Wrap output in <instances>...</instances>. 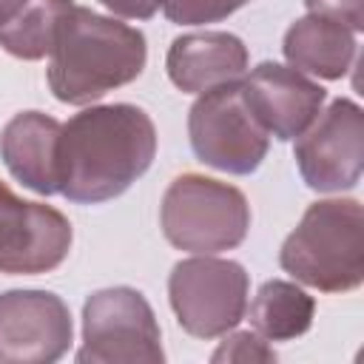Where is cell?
<instances>
[{"label":"cell","instance_id":"cell-1","mask_svg":"<svg viewBox=\"0 0 364 364\" xmlns=\"http://www.w3.org/2000/svg\"><path fill=\"white\" fill-rule=\"evenodd\" d=\"M156 156L154 119L131 102L91 105L60 131V193L100 205L125 193Z\"/></svg>","mask_w":364,"mask_h":364},{"label":"cell","instance_id":"cell-2","mask_svg":"<svg viewBox=\"0 0 364 364\" xmlns=\"http://www.w3.org/2000/svg\"><path fill=\"white\" fill-rule=\"evenodd\" d=\"M145 63L148 43L139 28L71 6L48 54V88L60 102L88 105L134 82Z\"/></svg>","mask_w":364,"mask_h":364},{"label":"cell","instance_id":"cell-3","mask_svg":"<svg viewBox=\"0 0 364 364\" xmlns=\"http://www.w3.org/2000/svg\"><path fill=\"white\" fill-rule=\"evenodd\" d=\"M279 264L296 282L321 293H350L364 282V210L358 199H318L279 250Z\"/></svg>","mask_w":364,"mask_h":364},{"label":"cell","instance_id":"cell-4","mask_svg":"<svg viewBox=\"0 0 364 364\" xmlns=\"http://www.w3.org/2000/svg\"><path fill=\"white\" fill-rule=\"evenodd\" d=\"M159 225L165 239L188 253H222L245 242L250 230L247 196L213 176L182 173L162 196Z\"/></svg>","mask_w":364,"mask_h":364},{"label":"cell","instance_id":"cell-5","mask_svg":"<svg viewBox=\"0 0 364 364\" xmlns=\"http://www.w3.org/2000/svg\"><path fill=\"white\" fill-rule=\"evenodd\" d=\"M250 279L233 259L196 253L173 264L168 301L179 327L193 338H219L245 318Z\"/></svg>","mask_w":364,"mask_h":364},{"label":"cell","instance_id":"cell-6","mask_svg":"<svg viewBox=\"0 0 364 364\" xmlns=\"http://www.w3.org/2000/svg\"><path fill=\"white\" fill-rule=\"evenodd\" d=\"M80 364L119 361H165L162 330L148 299L134 287H102L82 304V347Z\"/></svg>","mask_w":364,"mask_h":364},{"label":"cell","instance_id":"cell-7","mask_svg":"<svg viewBox=\"0 0 364 364\" xmlns=\"http://www.w3.org/2000/svg\"><path fill=\"white\" fill-rule=\"evenodd\" d=\"M188 139L199 162L233 173H253L270 148V134L245 102L242 82L199 94L188 114Z\"/></svg>","mask_w":364,"mask_h":364},{"label":"cell","instance_id":"cell-8","mask_svg":"<svg viewBox=\"0 0 364 364\" xmlns=\"http://www.w3.org/2000/svg\"><path fill=\"white\" fill-rule=\"evenodd\" d=\"M299 173L318 193L353 191L364 168V114L361 105L338 97L296 136Z\"/></svg>","mask_w":364,"mask_h":364},{"label":"cell","instance_id":"cell-9","mask_svg":"<svg viewBox=\"0 0 364 364\" xmlns=\"http://www.w3.org/2000/svg\"><path fill=\"white\" fill-rule=\"evenodd\" d=\"M74 230L51 205L20 199L0 179V273L40 276L60 267L71 250Z\"/></svg>","mask_w":364,"mask_h":364},{"label":"cell","instance_id":"cell-10","mask_svg":"<svg viewBox=\"0 0 364 364\" xmlns=\"http://www.w3.org/2000/svg\"><path fill=\"white\" fill-rule=\"evenodd\" d=\"M71 341V310L57 293H0V364H51L68 353Z\"/></svg>","mask_w":364,"mask_h":364},{"label":"cell","instance_id":"cell-11","mask_svg":"<svg viewBox=\"0 0 364 364\" xmlns=\"http://www.w3.org/2000/svg\"><path fill=\"white\" fill-rule=\"evenodd\" d=\"M245 102L264 131L276 139H296L321 111L327 91L293 65L273 60L259 63L242 80Z\"/></svg>","mask_w":364,"mask_h":364},{"label":"cell","instance_id":"cell-12","mask_svg":"<svg viewBox=\"0 0 364 364\" xmlns=\"http://www.w3.org/2000/svg\"><path fill=\"white\" fill-rule=\"evenodd\" d=\"M247 46L230 31H193L171 43L165 68L171 82L185 94L239 82L247 74Z\"/></svg>","mask_w":364,"mask_h":364},{"label":"cell","instance_id":"cell-13","mask_svg":"<svg viewBox=\"0 0 364 364\" xmlns=\"http://www.w3.org/2000/svg\"><path fill=\"white\" fill-rule=\"evenodd\" d=\"M60 131L63 122L43 111L14 114L0 134V159L9 173L40 196L60 193Z\"/></svg>","mask_w":364,"mask_h":364},{"label":"cell","instance_id":"cell-14","mask_svg":"<svg viewBox=\"0 0 364 364\" xmlns=\"http://www.w3.org/2000/svg\"><path fill=\"white\" fill-rule=\"evenodd\" d=\"M282 51L287 65L299 68L301 74H313L321 80H341L350 74L355 54H358V37L353 28H347L338 20L321 17V14H304L284 31Z\"/></svg>","mask_w":364,"mask_h":364},{"label":"cell","instance_id":"cell-15","mask_svg":"<svg viewBox=\"0 0 364 364\" xmlns=\"http://www.w3.org/2000/svg\"><path fill=\"white\" fill-rule=\"evenodd\" d=\"M250 327L267 341H293L304 336L316 318V301L296 282H264L245 310Z\"/></svg>","mask_w":364,"mask_h":364},{"label":"cell","instance_id":"cell-16","mask_svg":"<svg viewBox=\"0 0 364 364\" xmlns=\"http://www.w3.org/2000/svg\"><path fill=\"white\" fill-rule=\"evenodd\" d=\"M71 6V0H26L0 26V48L17 60L48 57Z\"/></svg>","mask_w":364,"mask_h":364},{"label":"cell","instance_id":"cell-17","mask_svg":"<svg viewBox=\"0 0 364 364\" xmlns=\"http://www.w3.org/2000/svg\"><path fill=\"white\" fill-rule=\"evenodd\" d=\"M247 3L250 0H165L162 11L176 26H205L230 17Z\"/></svg>","mask_w":364,"mask_h":364},{"label":"cell","instance_id":"cell-18","mask_svg":"<svg viewBox=\"0 0 364 364\" xmlns=\"http://www.w3.org/2000/svg\"><path fill=\"white\" fill-rule=\"evenodd\" d=\"M210 361H276V350L267 344V338H262L256 330H236V333H225L222 344L213 350Z\"/></svg>","mask_w":364,"mask_h":364},{"label":"cell","instance_id":"cell-19","mask_svg":"<svg viewBox=\"0 0 364 364\" xmlns=\"http://www.w3.org/2000/svg\"><path fill=\"white\" fill-rule=\"evenodd\" d=\"M307 14H321L344 23L355 34L364 28V0H304Z\"/></svg>","mask_w":364,"mask_h":364},{"label":"cell","instance_id":"cell-20","mask_svg":"<svg viewBox=\"0 0 364 364\" xmlns=\"http://www.w3.org/2000/svg\"><path fill=\"white\" fill-rule=\"evenodd\" d=\"M111 14L125 20H151L165 0H100Z\"/></svg>","mask_w":364,"mask_h":364},{"label":"cell","instance_id":"cell-21","mask_svg":"<svg viewBox=\"0 0 364 364\" xmlns=\"http://www.w3.org/2000/svg\"><path fill=\"white\" fill-rule=\"evenodd\" d=\"M26 0H0V26L6 23V20H11V14L23 6Z\"/></svg>","mask_w":364,"mask_h":364}]
</instances>
